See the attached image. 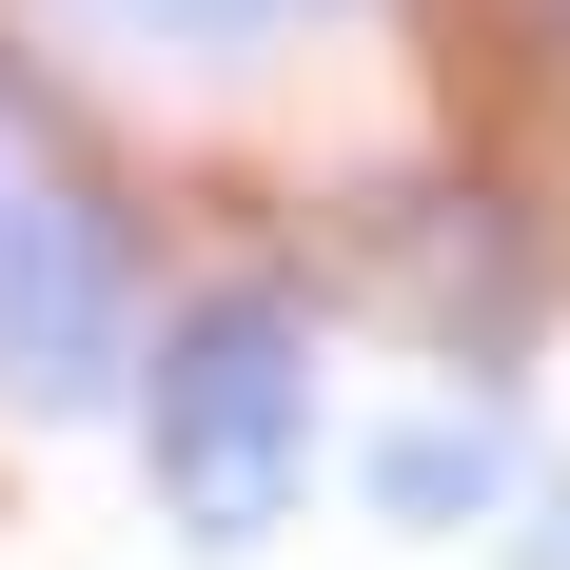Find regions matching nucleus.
Instances as JSON below:
<instances>
[{
    "instance_id": "f03ea898",
    "label": "nucleus",
    "mask_w": 570,
    "mask_h": 570,
    "mask_svg": "<svg viewBox=\"0 0 570 570\" xmlns=\"http://www.w3.org/2000/svg\"><path fill=\"white\" fill-rule=\"evenodd\" d=\"M118 374H138V433H158L177 512L197 531H276L295 453H315V335H295V295H197V315H158Z\"/></svg>"
},
{
    "instance_id": "20e7f679",
    "label": "nucleus",
    "mask_w": 570,
    "mask_h": 570,
    "mask_svg": "<svg viewBox=\"0 0 570 570\" xmlns=\"http://www.w3.org/2000/svg\"><path fill=\"white\" fill-rule=\"evenodd\" d=\"M374 512L472 531V512H492V433H453V413H433V433H374Z\"/></svg>"
},
{
    "instance_id": "7ed1b4c3",
    "label": "nucleus",
    "mask_w": 570,
    "mask_h": 570,
    "mask_svg": "<svg viewBox=\"0 0 570 570\" xmlns=\"http://www.w3.org/2000/svg\"><path fill=\"white\" fill-rule=\"evenodd\" d=\"M59 20H99L138 59H217V40H295V20H335V0H59Z\"/></svg>"
},
{
    "instance_id": "39448f33",
    "label": "nucleus",
    "mask_w": 570,
    "mask_h": 570,
    "mask_svg": "<svg viewBox=\"0 0 570 570\" xmlns=\"http://www.w3.org/2000/svg\"><path fill=\"white\" fill-rule=\"evenodd\" d=\"M551 40H570V0H551Z\"/></svg>"
},
{
    "instance_id": "f257e3e1",
    "label": "nucleus",
    "mask_w": 570,
    "mask_h": 570,
    "mask_svg": "<svg viewBox=\"0 0 570 570\" xmlns=\"http://www.w3.org/2000/svg\"><path fill=\"white\" fill-rule=\"evenodd\" d=\"M118 354H138V217L0 79V413H99Z\"/></svg>"
}]
</instances>
